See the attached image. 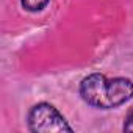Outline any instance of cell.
I'll return each instance as SVG.
<instances>
[{"instance_id": "obj_1", "label": "cell", "mask_w": 133, "mask_h": 133, "mask_svg": "<svg viewBox=\"0 0 133 133\" xmlns=\"http://www.w3.org/2000/svg\"><path fill=\"white\" fill-rule=\"evenodd\" d=\"M80 96L94 108L111 110L133 97V82L124 77L107 78L102 74H91L82 80Z\"/></svg>"}, {"instance_id": "obj_2", "label": "cell", "mask_w": 133, "mask_h": 133, "mask_svg": "<svg viewBox=\"0 0 133 133\" xmlns=\"http://www.w3.org/2000/svg\"><path fill=\"white\" fill-rule=\"evenodd\" d=\"M28 128L33 133H61L69 131L74 128L68 124L64 116L50 103L41 102L35 105L28 113Z\"/></svg>"}, {"instance_id": "obj_3", "label": "cell", "mask_w": 133, "mask_h": 133, "mask_svg": "<svg viewBox=\"0 0 133 133\" xmlns=\"http://www.w3.org/2000/svg\"><path fill=\"white\" fill-rule=\"evenodd\" d=\"M50 2V0H21L22 6L30 11V13H36V11H41L42 8H45V5Z\"/></svg>"}, {"instance_id": "obj_4", "label": "cell", "mask_w": 133, "mask_h": 133, "mask_svg": "<svg viewBox=\"0 0 133 133\" xmlns=\"http://www.w3.org/2000/svg\"><path fill=\"white\" fill-rule=\"evenodd\" d=\"M124 131H133V110L128 111V114L125 116V121H124Z\"/></svg>"}]
</instances>
